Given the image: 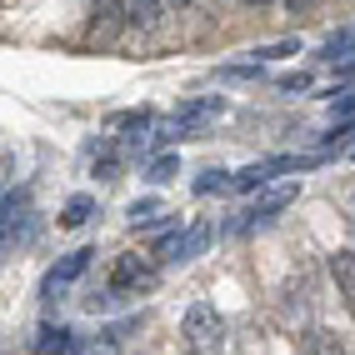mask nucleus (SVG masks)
Segmentation results:
<instances>
[{
  "instance_id": "1",
  "label": "nucleus",
  "mask_w": 355,
  "mask_h": 355,
  "mask_svg": "<svg viewBox=\"0 0 355 355\" xmlns=\"http://www.w3.org/2000/svg\"><path fill=\"white\" fill-rule=\"evenodd\" d=\"M160 286V260L150 250H125L115 255L110 266V286H105V300H125V295H150Z\"/></svg>"
},
{
  "instance_id": "2",
  "label": "nucleus",
  "mask_w": 355,
  "mask_h": 355,
  "mask_svg": "<svg viewBox=\"0 0 355 355\" xmlns=\"http://www.w3.org/2000/svg\"><path fill=\"white\" fill-rule=\"evenodd\" d=\"M180 336L191 345V355H220L225 350V320H220L216 305L196 300L191 311H185V320H180Z\"/></svg>"
},
{
  "instance_id": "3",
  "label": "nucleus",
  "mask_w": 355,
  "mask_h": 355,
  "mask_svg": "<svg viewBox=\"0 0 355 355\" xmlns=\"http://www.w3.org/2000/svg\"><path fill=\"white\" fill-rule=\"evenodd\" d=\"M315 160H305V155H270V160H255L245 165L241 175H230V191H260V185H270L275 175H300V171H311Z\"/></svg>"
},
{
  "instance_id": "4",
  "label": "nucleus",
  "mask_w": 355,
  "mask_h": 355,
  "mask_svg": "<svg viewBox=\"0 0 355 355\" xmlns=\"http://www.w3.org/2000/svg\"><path fill=\"white\" fill-rule=\"evenodd\" d=\"M225 115V96H200V101H191V105H180L175 115H171V125H175V140H200L210 125H216Z\"/></svg>"
},
{
  "instance_id": "5",
  "label": "nucleus",
  "mask_w": 355,
  "mask_h": 355,
  "mask_svg": "<svg viewBox=\"0 0 355 355\" xmlns=\"http://www.w3.org/2000/svg\"><path fill=\"white\" fill-rule=\"evenodd\" d=\"M210 235H216V225H210V220H191L185 230H175V235H165V241L155 245V255H160V260H171V266H185V260H196V255H205V245H210Z\"/></svg>"
},
{
  "instance_id": "6",
  "label": "nucleus",
  "mask_w": 355,
  "mask_h": 355,
  "mask_svg": "<svg viewBox=\"0 0 355 355\" xmlns=\"http://www.w3.org/2000/svg\"><path fill=\"white\" fill-rule=\"evenodd\" d=\"M90 255H96V250H70L65 260H55V266L40 275V300H55L60 291H70V286H76V280L90 270Z\"/></svg>"
},
{
  "instance_id": "7",
  "label": "nucleus",
  "mask_w": 355,
  "mask_h": 355,
  "mask_svg": "<svg viewBox=\"0 0 355 355\" xmlns=\"http://www.w3.org/2000/svg\"><path fill=\"white\" fill-rule=\"evenodd\" d=\"M300 196V185L291 180V185H275V191H266V196H260L250 210H245V220H241V230H260V225H270L275 216H280V210H286L291 200Z\"/></svg>"
},
{
  "instance_id": "8",
  "label": "nucleus",
  "mask_w": 355,
  "mask_h": 355,
  "mask_svg": "<svg viewBox=\"0 0 355 355\" xmlns=\"http://www.w3.org/2000/svg\"><path fill=\"white\" fill-rule=\"evenodd\" d=\"M26 210H31V191H10L6 200H0V255L20 241V220H26Z\"/></svg>"
},
{
  "instance_id": "9",
  "label": "nucleus",
  "mask_w": 355,
  "mask_h": 355,
  "mask_svg": "<svg viewBox=\"0 0 355 355\" xmlns=\"http://www.w3.org/2000/svg\"><path fill=\"white\" fill-rule=\"evenodd\" d=\"M115 6H121V26L130 31H155L165 15V0H115Z\"/></svg>"
},
{
  "instance_id": "10",
  "label": "nucleus",
  "mask_w": 355,
  "mask_h": 355,
  "mask_svg": "<svg viewBox=\"0 0 355 355\" xmlns=\"http://www.w3.org/2000/svg\"><path fill=\"white\" fill-rule=\"evenodd\" d=\"M330 275H336V286H340L345 311L355 315V250H336V255H330Z\"/></svg>"
},
{
  "instance_id": "11",
  "label": "nucleus",
  "mask_w": 355,
  "mask_h": 355,
  "mask_svg": "<svg viewBox=\"0 0 355 355\" xmlns=\"http://www.w3.org/2000/svg\"><path fill=\"white\" fill-rule=\"evenodd\" d=\"M76 350V330L70 325H40L35 330V355H70Z\"/></svg>"
},
{
  "instance_id": "12",
  "label": "nucleus",
  "mask_w": 355,
  "mask_h": 355,
  "mask_svg": "<svg viewBox=\"0 0 355 355\" xmlns=\"http://www.w3.org/2000/svg\"><path fill=\"white\" fill-rule=\"evenodd\" d=\"M320 60H330V65H350V60H355V31L330 35V40H325V51H320Z\"/></svg>"
},
{
  "instance_id": "13",
  "label": "nucleus",
  "mask_w": 355,
  "mask_h": 355,
  "mask_svg": "<svg viewBox=\"0 0 355 355\" xmlns=\"http://www.w3.org/2000/svg\"><path fill=\"white\" fill-rule=\"evenodd\" d=\"M121 26V6L115 0H96V10H90V35H105Z\"/></svg>"
},
{
  "instance_id": "14",
  "label": "nucleus",
  "mask_w": 355,
  "mask_h": 355,
  "mask_svg": "<svg viewBox=\"0 0 355 355\" xmlns=\"http://www.w3.org/2000/svg\"><path fill=\"white\" fill-rule=\"evenodd\" d=\"M150 121H155L150 110H125V115H115V130H121L125 140H140V135L150 130Z\"/></svg>"
},
{
  "instance_id": "15",
  "label": "nucleus",
  "mask_w": 355,
  "mask_h": 355,
  "mask_svg": "<svg viewBox=\"0 0 355 355\" xmlns=\"http://www.w3.org/2000/svg\"><path fill=\"white\" fill-rule=\"evenodd\" d=\"M90 210H96V200H90V196H76V200L60 210V225H65V230H80V225L90 220Z\"/></svg>"
},
{
  "instance_id": "16",
  "label": "nucleus",
  "mask_w": 355,
  "mask_h": 355,
  "mask_svg": "<svg viewBox=\"0 0 355 355\" xmlns=\"http://www.w3.org/2000/svg\"><path fill=\"white\" fill-rule=\"evenodd\" d=\"M311 355H350V350L340 345V336H330V330H315V336H311Z\"/></svg>"
},
{
  "instance_id": "17",
  "label": "nucleus",
  "mask_w": 355,
  "mask_h": 355,
  "mask_svg": "<svg viewBox=\"0 0 355 355\" xmlns=\"http://www.w3.org/2000/svg\"><path fill=\"white\" fill-rule=\"evenodd\" d=\"M160 220V200H135L130 205V225L140 230V225H155Z\"/></svg>"
},
{
  "instance_id": "18",
  "label": "nucleus",
  "mask_w": 355,
  "mask_h": 355,
  "mask_svg": "<svg viewBox=\"0 0 355 355\" xmlns=\"http://www.w3.org/2000/svg\"><path fill=\"white\" fill-rule=\"evenodd\" d=\"M295 51H300L295 40H275V45H260V51H250V55H255V65H260V60H280V55H295Z\"/></svg>"
},
{
  "instance_id": "19",
  "label": "nucleus",
  "mask_w": 355,
  "mask_h": 355,
  "mask_svg": "<svg viewBox=\"0 0 355 355\" xmlns=\"http://www.w3.org/2000/svg\"><path fill=\"white\" fill-rule=\"evenodd\" d=\"M175 165H180L175 155H155V160H150V180H171V175H175Z\"/></svg>"
},
{
  "instance_id": "20",
  "label": "nucleus",
  "mask_w": 355,
  "mask_h": 355,
  "mask_svg": "<svg viewBox=\"0 0 355 355\" xmlns=\"http://www.w3.org/2000/svg\"><path fill=\"white\" fill-rule=\"evenodd\" d=\"M225 185H230V180H225V171H205V175L196 180V191H200V196H210V191H225Z\"/></svg>"
},
{
  "instance_id": "21",
  "label": "nucleus",
  "mask_w": 355,
  "mask_h": 355,
  "mask_svg": "<svg viewBox=\"0 0 355 355\" xmlns=\"http://www.w3.org/2000/svg\"><path fill=\"white\" fill-rule=\"evenodd\" d=\"M330 110H336L340 121H345V115H355V90H336V101H330Z\"/></svg>"
},
{
  "instance_id": "22",
  "label": "nucleus",
  "mask_w": 355,
  "mask_h": 355,
  "mask_svg": "<svg viewBox=\"0 0 355 355\" xmlns=\"http://www.w3.org/2000/svg\"><path fill=\"white\" fill-rule=\"evenodd\" d=\"M280 90H311V76H305V70H295V76L280 80Z\"/></svg>"
},
{
  "instance_id": "23",
  "label": "nucleus",
  "mask_w": 355,
  "mask_h": 355,
  "mask_svg": "<svg viewBox=\"0 0 355 355\" xmlns=\"http://www.w3.org/2000/svg\"><path fill=\"white\" fill-rule=\"evenodd\" d=\"M286 10H291V15H311L315 0H286Z\"/></svg>"
},
{
  "instance_id": "24",
  "label": "nucleus",
  "mask_w": 355,
  "mask_h": 355,
  "mask_svg": "<svg viewBox=\"0 0 355 355\" xmlns=\"http://www.w3.org/2000/svg\"><path fill=\"white\" fill-rule=\"evenodd\" d=\"M165 6H171V10H191L196 0H165Z\"/></svg>"
},
{
  "instance_id": "25",
  "label": "nucleus",
  "mask_w": 355,
  "mask_h": 355,
  "mask_svg": "<svg viewBox=\"0 0 355 355\" xmlns=\"http://www.w3.org/2000/svg\"><path fill=\"white\" fill-rule=\"evenodd\" d=\"M245 6H250V10H266V6H270V0H245Z\"/></svg>"
}]
</instances>
